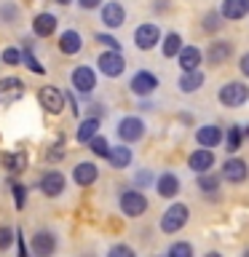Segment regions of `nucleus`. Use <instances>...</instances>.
I'll return each mask as SVG.
<instances>
[{
	"mask_svg": "<svg viewBox=\"0 0 249 257\" xmlns=\"http://www.w3.org/2000/svg\"><path fill=\"white\" fill-rule=\"evenodd\" d=\"M217 99H220V104H222V107H228V110L244 107V104L249 102V86L241 83V80H230V83L220 86Z\"/></svg>",
	"mask_w": 249,
	"mask_h": 257,
	"instance_id": "nucleus-1",
	"label": "nucleus"
},
{
	"mask_svg": "<svg viewBox=\"0 0 249 257\" xmlns=\"http://www.w3.org/2000/svg\"><path fill=\"white\" fill-rule=\"evenodd\" d=\"M188 220H190V209L185 206V204H172L164 212V217H161V230L164 233H180L185 225H188Z\"/></svg>",
	"mask_w": 249,
	"mask_h": 257,
	"instance_id": "nucleus-2",
	"label": "nucleus"
},
{
	"mask_svg": "<svg viewBox=\"0 0 249 257\" xmlns=\"http://www.w3.org/2000/svg\"><path fill=\"white\" fill-rule=\"evenodd\" d=\"M96 67H99V72L107 75V78H120L126 72V56L120 51L107 48V51H102L99 56H96Z\"/></svg>",
	"mask_w": 249,
	"mask_h": 257,
	"instance_id": "nucleus-3",
	"label": "nucleus"
},
{
	"mask_svg": "<svg viewBox=\"0 0 249 257\" xmlns=\"http://www.w3.org/2000/svg\"><path fill=\"white\" fill-rule=\"evenodd\" d=\"M120 212L126 217H142L148 212V198L145 193L137 188V190H123L120 193Z\"/></svg>",
	"mask_w": 249,
	"mask_h": 257,
	"instance_id": "nucleus-4",
	"label": "nucleus"
},
{
	"mask_svg": "<svg viewBox=\"0 0 249 257\" xmlns=\"http://www.w3.org/2000/svg\"><path fill=\"white\" fill-rule=\"evenodd\" d=\"M38 102H40V107H43L46 112H51V115H59V112L64 110V102H67V94H62L56 86H40Z\"/></svg>",
	"mask_w": 249,
	"mask_h": 257,
	"instance_id": "nucleus-5",
	"label": "nucleus"
},
{
	"mask_svg": "<svg viewBox=\"0 0 249 257\" xmlns=\"http://www.w3.org/2000/svg\"><path fill=\"white\" fill-rule=\"evenodd\" d=\"M158 40H164V38H161V27H158V24H153V22H145V24H140V27L134 30V46L140 48V51H150V48H156Z\"/></svg>",
	"mask_w": 249,
	"mask_h": 257,
	"instance_id": "nucleus-6",
	"label": "nucleus"
},
{
	"mask_svg": "<svg viewBox=\"0 0 249 257\" xmlns=\"http://www.w3.org/2000/svg\"><path fill=\"white\" fill-rule=\"evenodd\" d=\"M118 137H120V140H123L126 145L140 142L142 137H145V120L137 118V115L120 118V120H118Z\"/></svg>",
	"mask_w": 249,
	"mask_h": 257,
	"instance_id": "nucleus-7",
	"label": "nucleus"
},
{
	"mask_svg": "<svg viewBox=\"0 0 249 257\" xmlns=\"http://www.w3.org/2000/svg\"><path fill=\"white\" fill-rule=\"evenodd\" d=\"M70 83H72V88H75L78 94H91L96 88V72H94V67H88V64L75 67V70H72V75H70Z\"/></svg>",
	"mask_w": 249,
	"mask_h": 257,
	"instance_id": "nucleus-8",
	"label": "nucleus"
},
{
	"mask_svg": "<svg viewBox=\"0 0 249 257\" xmlns=\"http://www.w3.org/2000/svg\"><path fill=\"white\" fill-rule=\"evenodd\" d=\"M30 249H32V254H35V257H54V252H56V236L51 230L32 233Z\"/></svg>",
	"mask_w": 249,
	"mask_h": 257,
	"instance_id": "nucleus-9",
	"label": "nucleus"
},
{
	"mask_svg": "<svg viewBox=\"0 0 249 257\" xmlns=\"http://www.w3.org/2000/svg\"><path fill=\"white\" fill-rule=\"evenodd\" d=\"M129 88H132V94H137V96H150L158 88V78L148 70H137L132 75V80H129Z\"/></svg>",
	"mask_w": 249,
	"mask_h": 257,
	"instance_id": "nucleus-10",
	"label": "nucleus"
},
{
	"mask_svg": "<svg viewBox=\"0 0 249 257\" xmlns=\"http://www.w3.org/2000/svg\"><path fill=\"white\" fill-rule=\"evenodd\" d=\"M99 19H102V24H104L107 30L123 27V22H126V8H123V3H118V0H110V3H104Z\"/></svg>",
	"mask_w": 249,
	"mask_h": 257,
	"instance_id": "nucleus-11",
	"label": "nucleus"
},
{
	"mask_svg": "<svg viewBox=\"0 0 249 257\" xmlns=\"http://www.w3.org/2000/svg\"><path fill=\"white\" fill-rule=\"evenodd\" d=\"M24 96V83L19 78H0V104L11 107Z\"/></svg>",
	"mask_w": 249,
	"mask_h": 257,
	"instance_id": "nucleus-12",
	"label": "nucleus"
},
{
	"mask_svg": "<svg viewBox=\"0 0 249 257\" xmlns=\"http://www.w3.org/2000/svg\"><path fill=\"white\" fill-rule=\"evenodd\" d=\"M222 180H228L233 185L246 182L249 180V164H246L244 158H228L222 164Z\"/></svg>",
	"mask_w": 249,
	"mask_h": 257,
	"instance_id": "nucleus-13",
	"label": "nucleus"
},
{
	"mask_svg": "<svg viewBox=\"0 0 249 257\" xmlns=\"http://www.w3.org/2000/svg\"><path fill=\"white\" fill-rule=\"evenodd\" d=\"M40 193L48 198H56V196H62L64 193V185H67V180H64V174L62 172H56V169H51V172H46L43 177H40Z\"/></svg>",
	"mask_w": 249,
	"mask_h": 257,
	"instance_id": "nucleus-14",
	"label": "nucleus"
},
{
	"mask_svg": "<svg viewBox=\"0 0 249 257\" xmlns=\"http://www.w3.org/2000/svg\"><path fill=\"white\" fill-rule=\"evenodd\" d=\"M99 180V166L91 164V161H80V164L72 169V182L80 185V188H88Z\"/></svg>",
	"mask_w": 249,
	"mask_h": 257,
	"instance_id": "nucleus-15",
	"label": "nucleus"
},
{
	"mask_svg": "<svg viewBox=\"0 0 249 257\" xmlns=\"http://www.w3.org/2000/svg\"><path fill=\"white\" fill-rule=\"evenodd\" d=\"M188 166H190V172H196V174L209 172V169L214 166V153H212V148H198V150H193L190 156H188Z\"/></svg>",
	"mask_w": 249,
	"mask_h": 257,
	"instance_id": "nucleus-16",
	"label": "nucleus"
},
{
	"mask_svg": "<svg viewBox=\"0 0 249 257\" xmlns=\"http://www.w3.org/2000/svg\"><path fill=\"white\" fill-rule=\"evenodd\" d=\"M59 51L67 56H75L83 51V38H80L78 30H64L59 35Z\"/></svg>",
	"mask_w": 249,
	"mask_h": 257,
	"instance_id": "nucleus-17",
	"label": "nucleus"
},
{
	"mask_svg": "<svg viewBox=\"0 0 249 257\" xmlns=\"http://www.w3.org/2000/svg\"><path fill=\"white\" fill-rule=\"evenodd\" d=\"M56 24H59V19H56L54 14L43 11V14H38L35 19H32V32H35L38 38H51L56 32Z\"/></svg>",
	"mask_w": 249,
	"mask_h": 257,
	"instance_id": "nucleus-18",
	"label": "nucleus"
},
{
	"mask_svg": "<svg viewBox=\"0 0 249 257\" xmlns=\"http://www.w3.org/2000/svg\"><path fill=\"white\" fill-rule=\"evenodd\" d=\"M196 142L201 148H217V145L222 142V128L214 126V123H206V126L196 128Z\"/></svg>",
	"mask_w": 249,
	"mask_h": 257,
	"instance_id": "nucleus-19",
	"label": "nucleus"
},
{
	"mask_svg": "<svg viewBox=\"0 0 249 257\" xmlns=\"http://www.w3.org/2000/svg\"><path fill=\"white\" fill-rule=\"evenodd\" d=\"M156 190H158V196H161V198H174L177 193H180V180H177V174H174V172L158 174Z\"/></svg>",
	"mask_w": 249,
	"mask_h": 257,
	"instance_id": "nucleus-20",
	"label": "nucleus"
},
{
	"mask_svg": "<svg viewBox=\"0 0 249 257\" xmlns=\"http://www.w3.org/2000/svg\"><path fill=\"white\" fill-rule=\"evenodd\" d=\"M220 14H222L228 22H238V19H244V16L249 14V0H222Z\"/></svg>",
	"mask_w": 249,
	"mask_h": 257,
	"instance_id": "nucleus-21",
	"label": "nucleus"
},
{
	"mask_svg": "<svg viewBox=\"0 0 249 257\" xmlns=\"http://www.w3.org/2000/svg\"><path fill=\"white\" fill-rule=\"evenodd\" d=\"M230 54H233V43L230 40H214L212 46H209V51H206V59L209 64H222V62H228L230 59Z\"/></svg>",
	"mask_w": 249,
	"mask_h": 257,
	"instance_id": "nucleus-22",
	"label": "nucleus"
},
{
	"mask_svg": "<svg viewBox=\"0 0 249 257\" xmlns=\"http://www.w3.org/2000/svg\"><path fill=\"white\" fill-rule=\"evenodd\" d=\"M201 59H204V54H201V48H196V46H185L182 51H180V56H177V62H180L182 72H193V70H198Z\"/></svg>",
	"mask_w": 249,
	"mask_h": 257,
	"instance_id": "nucleus-23",
	"label": "nucleus"
},
{
	"mask_svg": "<svg viewBox=\"0 0 249 257\" xmlns=\"http://www.w3.org/2000/svg\"><path fill=\"white\" fill-rule=\"evenodd\" d=\"M96 134H99V118H96V115H91V118H83V120L78 123L75 140H78L80 145H88V142H91Z\"/></svg>",
	"mask_w": 249,
	"mask_h": 257,
	"instance_id": "nucleus-24",
	"label": "nucleus"
},
{
	"mask_svg": "<svg viewBox=\"0 0 249 257\" xmlns=\"http://www.w3.org/2000/svg\"><path fill=\"white\" fill-rule=\"evenodd\" d=\"M204 72L201 70H193V72H182L180 80H177V86H180V91L182 94H193V91H198L201 86H204Z\"/></svg>",
	"mask_w": 249,
	"mask_h": 257,
	"instance_id": "nucleus-25",
	"label": "nucleus"
},
{
	"mask_svg": "<svg viewBox=\"0 0 249 257\" xmlns=\"http://www.w3.org/2000/svg\"><path fill=\"white\" fill-rule=\"evenodd\" d=\"M3 166L8 169L11 174H22L27 169V153L24 150H11V153H3Z\"/></svg>",
	"mask_w": 249,
	"mask_h": 257,
	"instance_id": "nucleus-26",
	"label": "nucleus"
},
{
	"mask_svg": "<svg viewBox=\"0 0 249 257\" xmlns=\"http://www.w3.org/2000/svg\"><path fill=\"white\" fill-rule=\"evenodd\" d=\"M182 35L180 32H169V35H164V43H161V51H164L166 59H174V56H180L182 51Z\"/></svg>",
	"mask_w": 249,
	"mask_h": 257,
	"instance_id": "nucleus-27",
	"label": "nucleus"
},
{
	"mask_svg": "<svg viewBox=\"0 0 249 257\" xmlns=\"http://www.w3.org/2000/svg\"><path fill=\"white\" fill-rule=\"evenodd\" d=\"M107 161H110L112 169H126L132 164V150H129V145H115V148L110 150Z\"/></svg>",
	"mask_w": 249,
	"mask_h": 257,
	"instance_id": "nucleus-28",
	"label": "nucleus"
},
{
	"mask_svg": "<svg viewBox=\"0 0 249 257\" xmlns=\"http://www.w3.org/2000/svg\"><path fill=\"white\" fill-rule=\"evenodd\" d=\"M196 185L201 188V193H206V196H212V193L220 190V177L212 174V172H204V174H198V180Z\"/></svg>",
	"mask_w": 249,
	"mask_h": 257,
	"instance_id": "nucleus-29",
	"label": "nucleus"
},
{
	"mask_svg": "<svg viewBox=\"0 0 249 257\" xmlns=\"http://www.w3.org/2000/svg\"><path fill=\"white\" fill-rule=\"evenodd\" d=\"M88 148H91V153H94V156H99V158H107V156H110V150H112V148H110V142L104 140L102 134H96L94 140L88 142Z\"/></svg>",
	"mask_w": 249,
	"mask_h": 257,
	"instance_id": "nucleus-30",
	"label": "nucleus"
},
{
	"mask_svg": "<svg viewBox=\"0 0 249 257\" xmlns=\"http://www.w3.org/2000/svg\"><path fill=\"white\" fill-rule=\"evenodd\" d=\"M0 59H3V64H8V67H16V64H22V51L14 46H6L3 54H0Z\"/></svg>",
	"mask_w": 249,
	"mask_h": 257,
	"instance_id": "nucleus-31",
	"label": "nucleus"
},
{
	"mask_svg": "<svg viewBox=\"0 0 249 257\" xmlns=\"http://www.w3.org/2000/svg\"><path fill=\"white\" fill-rule=\"evenodd\" d=\"M22 64H24L27 70L38 72V75H43V72H46V67H43V64H40V62L35 59V54H32L30 48H27V51H22Z\"/></svg>",
	"mask_w": 249,
	"mask_h": 257,
	"instance_id": "nucleus-32",
	"label": "nucleus"
},
{
	"mask_svg": "<svg viewBox=\"0 0 249 257\" xmlns=\"http://www.w3.org/2000/svg\"><path fill=\"white\" fill-rule=\"evenodd\" d=\"M222 19H225V16H222L220 11H209V14L204 16V30H206V32H217V30L222 27Z\"/></svg>",
	"mask_w": 249,
	"mask_h": 257,
	"instance_id": "nucleus-33",
	"label": "nucleus"
},
{
	"mask_svg": "<svg viewBox=\"0 0 249 257\" xmlns=\"http://www.w3.org/2000/svg\"><path fill=\"white\" fill-rule=\"evenodd\" d=\"M166 257H193V246L188 244V241H177V244L169 246Z\"/></svg>",
	"mask_w": 249,
	"mask_h": 257,
	"instance_id": "nucleus-34",
	"label": "nucleus"
},
{
	"mask_svg": "<svg viewBox=\"0 0 249 257\" xmlns=\"http://www.w3.org/2000/svg\"><path fill=\"white\" fill-rule=\"evenodd\" d=\"M241 137H244V128H241V126H230L228 128V153H236L238 150Z\"/></svg>",
	"mask_w": 249,
	"mask_h": 257,
	"instance_id": "nucleus-35",
	"label": "nucleus"
},
{
	"mask_svg": "<svg viewBox=\"0 0 249 257\" xmlns=\"http://www.w3.org/2000/svg\"><path fill=\"white\" fill-rule=\"evenodd\" d=\"M46 158L51 161V164H56V161H62L64 158V140L59 137V140H56L51 148H48V153H46Z\"/></svg>",
	"mask_w": 249,
	"mask_h": 257,
	"instance_id": "nucleus-36",
	"label": "nucleus"
},
{
	"mask_svg": "<svg viewBox=\"0 0 249 257\" xmlns=\"http://www.w3.org/2000/svg\"><path fill=\"white\" fill-rule=\"evenodd\" d=\"M94 40H96V43H102L104 48H112V51H120V43H118V38L107 35V32H96V35H94Z\"/></svg>",
	"mask_w": 249,
	"mask_h": 257,
	"instance_id": "nucleus-37",
	"label": "nucleus"
},
{
	"mask_svg": "<svg viewBox=\"0 0 249 257\" xmlns=\"http://www.w3.org/2000/svg\"><path fill=\"white\" fill-rule=\"evenodd\" d=\"M11 190H14V201H16V209H24V198H27V188L19 182H14L11 185Z\"/></svg>",
	"mask_w": 249,
	"mask_h": 257,
	"instance_id": "nucleus-38",
	"label": "nucleus"
},
{
	"mask_svg": "<svg viewBox=\"0 0 249 257\" xmlns=\"http://www.w3.org/2000/svg\"><path fill=\"white\" fill-rule=\"evenodd\" d=\"M14 238H16V233L11 228H0V252H6L14 244Z\"/></svg>",
	"mask_w": 249,
	"mask_h": 257,
	"instance_id": "nucleus-39",
	"label": "nucleus"
},
{
	"mask_svg": "<svg viewBox=\"0 0 249 257\" xmlns=\"http://www.w3.org/2000/svg\"><path fill=\"white\" fill-rule=\"evenodd\" d=\"M107 257H137V254H134V249H132V246L115 244V246H112L110 252H107Z\"/></svg>",
	"mask_w": 249,
	"mask_h": 257,
	"instance_id": "nucleus-40",
	"label": "nucleus"
},
{
	"mask_svg": "<svg viewBox=\"0 0 249 257\" xmlns=\"http://www.w3.org/2000/svg\"><path fill=\"white\" fill-rule=\"evenodd\" d=\"M78 6L83 8V11H91V8H99L102 0H78Z\"/></svg>",
	"mask_w": 249,
	"mask_h": 257,
	"instance_id": "nucleus-41",
	"label": "nucleus"
},
{
	"mask_svg": "<svg viewBox=\"0 0 249 257\" xmlns=\"http://www.w3.org/2000/svg\"><path fill=\"white\" fill-rule=\"evenodd\" d=\"M16 14H19V11H16V6H11V3H6V6H3V16H6V22H8V19L14 22V19H16Z\"/></svg>",
	"mask_w": 249,
	"mask_h": 257,
	"instance_id": "nucleus-42",
	"label": "nucleus"
},
{
	"mask_svg": "<svg viewBox=\"0 0 249 257\" xmlns=\"http://www.w3.org/2000/svg\"><path fill=\"white\" fill-rule=\"evenodd\" d=\"M238 70L244 72V78H249V54L241 56V62H238Z\"/></svg>",
	"mask_w": 249,
	"mask_h": 257,
	"instance_id": "nucleus-43",
	"label": "nucleus"
},
{
	"mask_svg": "<svg viewBox=\"0 0 249 257\" xmlns=\"http://www.w3.org/2000/svg\"><path fill=\"white\" fill-rule=\"evenodd\" d=\"M148 182H150V174H148V172H140V177H137V185L142 188V185H148Z\"/></svg>",
	"mask_w": 249,
	"mask_h": 257,
	"instance_id": "nucleus-44",
	"label": "nucleus"
},
{
	"mask_svg": "<svg viewBox=\"0 0 249 257\" xmlns=\"http://www.w3.org/2000/svg\"><path fill=\"white\" fill-rule=\"evenodd\" d=\"M56 3H59V6H70L72 0H56Z\"/></svg>",
	"mask_w": 249,
	"mask_h": 257,
	"instance_id": "nucleus-45",
	"label": "nucleus"
},
{
	"mask_svg": "<svg viewBox=\"0 0 249 257\" xmlns=\"http://www.w3.org/2000/svg\"><path fill=\"white\" fill-rule=\"evenodd\" d=\"M206 257H222V254H220V252H209Z\"/></svg>",
	"mask_w": 249,
	"mask_h": 257,
	"instance_id": "nucleus-46",
	"label": "nucleus"
},
{
	"mask_svg": "<svg viewBox=\"0 0 249 257\" xmlns=\"http://www.w3.org/2000/svg\"><path fill=\"white\" fill-rule=\"evenodd\" d=\"M244 134H249V126H246V128H244Z\"/></svg>",
	"mask_w": 249,
	"mask_h": 257,
	"instance_id": "nucleus-47",
	"label": "nucleus"
},
{
	"mask_svg": "<svg viewBox=\"0 0 249 257\" xmlns=\"http://www.w3.org/2000/svg\"><path fill=\"white\" fill-rule=\"evenodd\" d=\"M244 257H249V249H246V252H244Z\"/></svg>",
	"mask_w": 249,
	"mask_h": 257,
	"instance_id": "nucleus-48",
	"label": "nucleus"
}]
</instances>
